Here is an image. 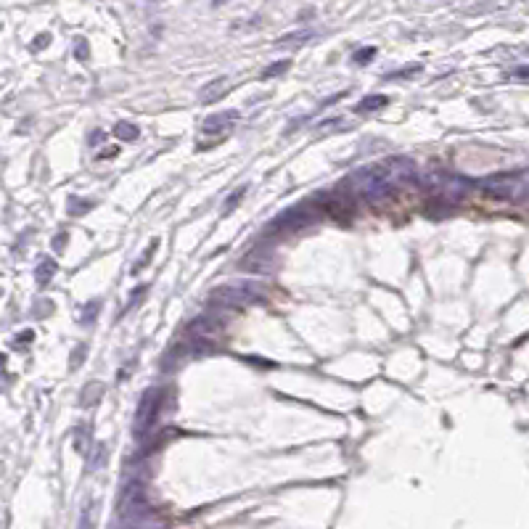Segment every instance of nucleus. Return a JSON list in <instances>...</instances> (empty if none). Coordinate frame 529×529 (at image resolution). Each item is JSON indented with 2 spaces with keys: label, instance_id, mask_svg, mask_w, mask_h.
<instances>
[{
  "label": "nucleus",
  "instance_id": "f257e3e1",
  "mask_svg": "<svg viewBox=\"0 0 529 529\" xmlns=\"http://www.w3.org/2000/svg\"><path fill=\"white\" fill-rule=\"evenodd\" d=\"M415 180H418V170L405 156H392L381 164H368L350 175V183L368 204H381L395 193L397 186H408Z\"/></svg>",
  "mask_w": 529,
  "mask_h": 529
},
{
  "label": "nucleus",
  "instance_id": "a878e982",
  "mask_svg": "<svg viewBox=\"0 0 529 529\" xmlns=\"http://www.w3.org/2000/svg\"><path fill=\"white\" fill-rule=\"evenodd\" d=\"M513 74H516V77H529V66H519Z\"/></svg>",
  "mask_w": 529,
  "mask_h": 529
},
{
  "label": "nucleus",
  "instance_id": "20e7f679",
  "mask_svg": "<svg viewBox=\"0 0 529 529\" xmlns=\"http://www.w3.org/2000/svg\"><path fill=\"white\" fill-rule=\"evenodd\" d=\"M223 333H225L223 318L206 313V315H198L196 321L188 326L186 341H188L193 350H209V347H215L217 341L223 339Z\"/></svg>",
  "mask_w": 529,
  "mask_h": 529
},
{
  "label": "nucleus",
  "instance_id": "4468645a",
  "mask_svg": "<svg viewBox=\"0 0 529 529\" xmlns=\"http://www.w3.org/2000/svg\"><path fill=\"white\" fill-rule=\"evenodd\" d=\"M96 310H99V302L93 299V302H88V305L80 310V323L82 326H90L93 321H96Z\"/></svg>",
  "mask_w": 529,
  "mask_h": 529
},
{
  "label": "nucleus",
  "instance_id": "ddd939ff",
  "mask_svg": "<svg viewBox=\"0 0 529 529\" xmlns=\"http://www.w3.org/2000/svg\"><path fill=\"white\" fill-rule=\"evenodd\" d=\"M386 96H366V99L358 104V111H376V109L386 106Z\"/></svg>",
  "mask_w": 529,
  "mask_h": 529
},
{
  "label": "nucleus",
  "instance_id": "5701e85b",
  "mask_svg": "<svg viewBox=\"0 0 529 529\" xmlns=\"http://www.w3.org/2000/svg\"><path fill=\"white\" fill-rule=\"evenodd\" d=\"M341 125V119H328V122H323V127L318 130V135H326L328 130H333V127H339Z\"/></svg>",
  "mask_w": 529,
  "mask_h": 529
},
{
  "label": "nucleus",
  "instance_id": "f3484780",
  "mask_svg": "<svg viewBox=\"0 0 529 529\" xmlns=\"http://www.w3.org/2000/svg\"><path fill=\"white\" fill-rule=\"evenodd\" d=\"M99 392H104V389H101V384H93V386H88V389H85V392H82V403H85V405H93V403H96V400H93V397L99 395Z\"/></svg>",
  "mask_w": 529,
  "mask_h": 529
},
{
  "label": "nucleus",
  "instance_id": "dca6fc26",
  "mask_svg": "<svg viewBox=\"0 0 529 529\" xmlns=\"http://www.w3.org/2000/svg\"><path fill=\"white\" fill-rule=\"evenodd\" d=\"M288 69V61H278V64H270L268 69L262 72V77H276V74H283Z\"/></svg>",
  "mask_w": 529,
  "mask_h": 529
},
{
  "label": "nucleus",
  "instance_id": "39448f33",
  "mask_svg": "<svg viewBox=\"0 0 529 529\" xmlns=\"http://www.w3.org/2000/svg\"><path fill=\"white\" fill-rule=\"evenodd\" d=\"M162 397H164V392L162 389H156V386L148 389V392H143V397H141L138 410H135V423H133V431L138 440H143L146 434L153 429L156 415L162 410Z\"/></svg>",
  "mask_w": 529,
  "mask_h": 529
},
{
  "label": "nucleus",
  "instance_id": "aec40b11",
  "mask_svg": "<svg viewBox=\"0 0 529 529\" xmlns=\"http://www.w3.org/2000/svg\"><path fill=\"white\" fill-rule=\"evenodd\" d=\"M153 246H156V241H153V243H151V249L146 251L143 257H141V260H138V262L133 265V276H135V273H138L141 268H143V265H148V262H151V251H153Z\"/></svg>",
  "mask_w": 529,
  "mask_h": 529
},
{
  "label": "nucleus",
  "instance_id": "9b49d317",
  "mask_svg": "<svg viewBox=\"0 0 529 529\" xmlns=\"http://www.w3.org/2000/svg\"><path fill=\"white\" fill-rule=\"evenodd\" d=\"M54 273H56V262L48 260V257H43V260H40V265H37V283H40V286H45L48 281L54 278Z\"/></svg>",
  "mask_w": 529,
  "mask_h": 529
},
{
  "label": "nucleus",
  "instance_id": "1a4fd4ad",
  "mask_svg": "<svg viewBox=\"0 0 529 529\" xmlns=\"http://www.w3.org/2000/svg\"><path fill=\"white\" fill-rule=\"evenodd\" d=\"M241 268L254 270V273H270V270H276V260L265 257L262 251H251V254H246L241 260Z\"/></svg>",
  "mask_w": 529,
  "mask_h": 529
},
{
  "label": "nucleus",
  "instance_id": "bb28decb",
  "mask_svg": "<svg viewBox=\"0 0 529 529\" xmlns=\"http://www.w3.org/2000/svg\"><path fill=\"white\" fill-rule=\"evenodd\" d=\"M64 241H66V236H59V238L54 241V246H64Z\"/></svg>",
  "mask_w": 529,
  "mask_h": 529
},
{
  "label": "nucleus",
  "instance_id": "b1692460",
  "mask_svg": "<svg viewBox=\"0 0 529 529\" xmlns=\"http://www.w3.org/2000/svg\"><path fill=\"white\" fill-rule=\"evenodd\" d=\"M90 513H93V511H90V505H88V508L82 511V516H80V529H90Z\"/></svg>",
  "mask_w": 529,
  "mask_h": 529
},
{
  "label": "nucleus",
  "instance_id": "412c9836",
  "mask_svg": "<svg viewBox=\"0 0 529 529\" xmlns=\"http://www.w3.org/2000/svg\"><path fill=\"white\" fill-rule=\"evenodd\" d=\"M373 54H376L373 48H363L360 54H355V61H358V64H368V59H371Z\"/></svg>",
  "mask_w": 529,
  "mask_h": 529
},
{
  "label": "nucleus",
  "instance_id": "0eeeda50",
  "mask_svg": "<svg viewBox=\"0 0 529 529\" xmlns=\"http://www.w3.org/2000/svg\"><path fill=\"white\" fill-rule=\"evenodd\" d=\"M318 201H321L323 209H328V215H333L336 220H350L352 212H355V204H352L341 191H336V193H321Z\"/></svg>",
  "mask_w": 529,
  "mask_h": 529
},
{
  "label": "nucleus",
  "instance_id": "6ab92c4d",
  "mask_svg": "<svg viewBox=\"0 0 529 529\" xmlns=\"http://www.w3.org/2000/svg\"><path fill=\"white\" fill-rule=\"evenodd\" d=\"M101 460H106V448H101V445H99V450H96V455H93V458H90V471H93V468H99L101 466Z\"/></svg>",
  "mask_w": 529,
  "mask_h": 529
},
{
  "label": "nucleus",
  "instance_id": "6e6552de",
  "mask_svg": "<svg viewBox=\"0 0 529 529\" xmlns=\"http://www.w3.org/2000/svg\"><path fill=\"white\" fill-rule=\"evenodd\" d=\"M238 119V111L231 109V111H220V114H212V117L204 119V133H223L228 127H233V122Z\"/></svg>",
  "mask_w": 529,
  "mask_h": 529
},
{
  "label": "nucleus",
  "instance_id": "4be33fe9",
  "mask_svg": "<svg viewBox=\"0 0 529 529\" xmlns=\"http://www.w3.org/2000/svg\"><path fill=\"white\" fill-rule=\"evenodd\" d=\"M69 206H74V209H72V215H80V212H88L90 201H82V204H80L77 198H72V201H69Z\"/></svg>",
  "mask_w": 529,
  "mask_h": 529
},
{
  "label": "nucleus",
  "instance_id": "423d86ee",
  "mask_svg": "<svg viewBox=\"0 0 529 529\" xmlns=\"http://www.w3.org/2000/svg\"><path fill=\"white\" fill-rule=\"evenodd\" d=\"M313 220H315V212H313V209H307L305 204L291 206V209H286L283 215L276 217L273 223H268L265 233L273 236V233H286V231H299V228L310 225Z\"/></svg>",
  "mask_w": 529,
  "mask_h": 529
},
{
  "label": "nucleus",
  "instance_id": "2eb2a0df",
  "mask_svg": "<svg viewBox=\"0 0 529 529\" xmlns=\"http://www.w3.org/2000/svg\"><path fill=\"white\" fill-rule=\"evenodd\" d=\"M243 193H246V186H241V188L236 191L233 196H228V198H225L223 212H233V209H236V204H238V201H241V198H243Z\"/></svg>",
  "mask_w": 529,
  "mask_h": 529
},
{
  "label": "nucleus",
  "instance_id": "f8f14e48",
  "mask_svg": "<svg viewBox=\"0 0 529 529\" xmlns=\"http://www.w3.org/2000/svg\"><path fill=\"white\" fill-rule=\"evenodd\" d=\"M114 135H117L119 141H135L141 135V130L135 125H130V122H119V125H114Z\"/></svg>",
  "mask_w": 529,
  "mask_h": 529
},
{
  "label": "nucleus",
  "instance_id": "7ed1b4c3",
  "mask_svg": "<svg viewBox=\"0 0 529 529\" xmlns=\"http://www.w3.org/2000/svg\"><path fill=\"white\" fill-rule=\"evenodd\" d=\"M482 191L493 198L521 201L529 196V175L527 172H498L482 180Z\"/></svg>",
  "mask_w": 529,
  "mask_h": 529
},
{
  "label": "nucleus",
  "instance_id": "393cba45",
  "mask_svg": "<svg viewBox=\"0 0 529 529\" xmlns=\"http://www.w3.org/2000/svg\"><path fill=\"white\" fill-rule=\"evenodd\" d=\"M74 54L80 56V59H85V56H88V45H85V43H77V48H74Z\"/></svg>",
  "mask_w": 529,
  "mask_h": 529
},
{
  "label": "nucleus",
  "instance_id": "a211bd4d",
  "mask_svg": "<svg viewBox=\"0 0 529 529\" xmlns=\"http://www.w3.org/2000/svg\"><path fill=\"white\" fill-rule=\"evenodd\" d=\"M143 294H146V286H138V288H135L133 294H130V302H127V305L122 307V315L130 313V310H133V305H135V302H138V299H141Z\"/></svg>",
  "mask_w": 529,
  "mask_h": 529
},
{
  "label": "nucleus",
  "instance_id": "f03ea898",
  "mask_svg": "<svg viewBox=\"0 0 529 529\" xmlns=\"http://www.w3.org/2000/svg\"><path fill=\"white\" fill-rule=\"evenodd\" d=\"M212 305L225 307V310H241L249 305H260L268 299V288L254 281H233V283H223L212 291Z\"/></svg>",
  "mask_w": 529,
  "mask_h": 529
},
{
  "label": "nucleus",
  "instance_id": "9d476101",
  "mask_svg": "<svg viewBox=\"0 0 529 529\" xmlns=\"http://www.w3.org/2000/svg\"><path fill=\"white\" fill-rule=\"evenodd\" d=\"M225 90H228V80L217 77L215 82H209V85H204V88L198 90V99H201V104H215L217 99L225 96Z\"/></svg>",
  "mask_w": 529,
  "mask_h": 529
}]
</instances>
